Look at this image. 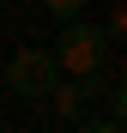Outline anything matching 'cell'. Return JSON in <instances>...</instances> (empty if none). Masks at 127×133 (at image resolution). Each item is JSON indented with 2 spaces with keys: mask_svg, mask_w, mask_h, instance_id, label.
Listing matches in <instances>:
<instances>
[{
  "mask_svg": "<svg viewBox=\"0 0 127 133\" xmlns=\"http://www.w3.org/2000/svg\"><path fill=\"white\" fill-rule=\"evenodd\" d=\"M55 66L67 79H97L109 73V36H103V24H85V18H73V24H61V42H55Z\"/></svg>",
  "mask_w": 127,
  "mask_h": 133,
  "instance_id": "obj_1",
  "label": "cell"
},
{
  "mask_svg": "<svg viewBox=\"0 0 127 133\" xmlns=\"http://www.w3.org/2000/svg\"><path fill=\"white\" fill-rule=\"evenodd\" d=\"M0 79H6V91H12V97L42 103V97L61 85V66H55V55H49V49H18V55L6 61V73H0Z\"/></svg>",
  "mask_w": 127,
  "mask_h": 133,
  "instance_id": "obj_2",
  "label": "cell"
},
{
  "mask_svg": "<svg viewBox=\"0 0 127 133\" xmlns=\"http://www.w3.org/2000/svg\"><path fill=\"white\" fill-rule=\"evenodd\" d=\"M97 91H103V73H97V79H61L55 91H49V103H55L61 121H85V109H91Z\"/></svg>",
  "mask_w": 127,
  "mask_h": 133,
  "instance_id": "obj_3",
  "label": "cell"
},
{
  "mask_svg": "<svg viewBox=\"0 0 127 133\" xmlns=\"http://www.w3.org/2000/svg\"><path fill=\"white\" fill-rule=\"evenodd\" d=\"M85 6H91V0H42V12H49L55 24H73V18H85Z\"/></svg>",
  "mask_w": 127,
  "mask_h": 133,
  "instance_id": "obj_4",
  "label": "cell"
},
{
  "mask_svg": "<svg viewBox=\"0 0 127 133\" xmlns=\"http://www.w3.org/2000/svg\"><path fill=\"white\" fill-rule=\"evenodd\" d=\"M73 133H121V121H91L85 115V121H73Z\"/></svg>",
  "mask_w": 127,
  "mask_h": 133,
  "instance_id": "obj_5",
  "label": "cell"
}]
</instances>
